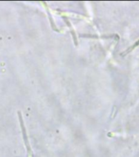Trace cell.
I'll use <instances>...</instances> for the list:
<instances>
[{
	"instance_id": "cell-1",
	"label": "cell",
	"mask_w": 139,
	"mask_h": 157,
	"mask_svg": "<svg viewBox=\"0 0 139 157\" xmlns=\"http://www.w3.org/2000/svg\"><path fill=\"white\" fill-rule=\"evenodd\" d=\"M138 46H139V39H137V41H136V43H134V44H133L132 46H130L129 48H128L127 50L125 52V54H127V53H129V52H130L133 51V49L136 48H137Z\"/></svg>"
}]
</instances>
